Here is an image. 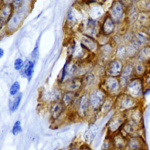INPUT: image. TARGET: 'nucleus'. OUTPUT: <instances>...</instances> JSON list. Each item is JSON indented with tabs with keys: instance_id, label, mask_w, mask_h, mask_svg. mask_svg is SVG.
I'll list each match as a JSON object with an SVG mask.
<instances>
[{
	"instance_id": "nucleus-1",
	"label": "nucleus",
	"mask_w": 150,
	"mask_h": 150,
	"mask_svg": "<svg viewBox=\"0 0 150 150\" xmlns=\"http://www.w3.org/2000/svg\"><path fill=\"white\" fill-rule=\"evenodd\" d=\"M67 47L68 58L77 62L90 61L91 56H94L86 49L75 36L69 39Z\"/></svg>"
},
{
	"instance_id": "nucleus-2",
	"label": "nucleus",
	"mask_w": 150,
	"mask_h": 150,
	"mask_svg": "<svg viewBox=\"0 0 150 150\" xmlns=\"http://www.w3.org/2000/svg\"><path fill=\"white\" fill-rule=\"evenodd\" d=\"M74 119L80 121H89L94 120L97 117V115L94 113L90 108L88 92L83 91L79 96L78 102L73 114Z\"/></svg>"
},
{
	"instance_id": "nucleus-3",
	"label": "nucleus",
	"mask_w": 150,
	"mask_h": 150,
	"mask_svg": "<svg viewBox=\"0 0 150 150\" xmlns=\"http://www.w3.org/2000/svg\"><path fill=\"white\" fill-rule=\"evenodd\" d=\"M107 14L117 25H122L128 21V8L118 1L114 0Z\"/></svg>"
},
{
	"instance_id": "nucleus-4",
	"label": "nucleus",
	"mask_w": 150,
	"mask_h": 150,
	"mask_svg": "<svg viewBox=\"0 0 150 150\" xmlns=\"http://www.w3.org/2000/svg\"><path fill=\"white\" fill-rule=\"evenodd\" d=\"M100 86L105 91L108 96L116 98L124 91L118 77L104 76L101 79Z\"/></svg>"
},
{
	"instance_id": "nucleus-5",
	"label": "nucleus",
	"mask_w": 150,
	"mask_h": 150,
	"mask_svg": "<svg viewBox=\"0 0 150 150\" xmlns=\"http://www.w3.org/2000/svg\"><path fill=\"white\" fill-rule=\"evenodd\" d=\"M88 96L91 110L97 115L98 111L108 95L99 86L90 90L88 92Z\"/></svg>"
},
{
	"instance_id": "nucleus-6",
	"label": "nucleus",
	"mask_w": 150,
	"mask_h": 150,
	"mask_svg": "<svg viewBox=\"0 0 150 150\" xmlns=\"http://www.w3.org/2000/svg\"><path fill=\"white\" fill-rule=\"evenodd\" d=\"M77 32L97 39L101 33V21L88 17L81 22Z\"/></svg>"
},
{
	"instance_id": "nucleus-7",
	"label": "nucleus",
	"mask_w": 150,
	"mask_h": 150,
	"mask_svg": "<svg viewBox=\"0 0 150 150\" xmlns=\"http://www.w3.org/2000/svg\"><path fill=\"white\" fill-rule=\"evenodd\" d=\"M145 86L142 77H134L125 86L124 92L140 101L144 97Z\"/></svg>"
},
{
	"instance_id": "nucleus-8",
	"label": "nucleus",
	"mask_w": 150,
	"mask_h": 150,
	"mask_svg": "<svg viewBox=\"0 0 150 150\" xmlns=\"http://www.w3.org/2000/svg\"><path fill=\"white\" fill-rule=\"evenodd\" d=\"M140 101L134 98L125 92H122L115 100V110L124 112L139 105Z\"/></svg>"
},
{
	"instance_id": "nucleus-9",
	"label": "nucleus",
	"mask_w": 150,
	"mask_h": 150,
	"mask_svg": "<svg viewBox=\"0 0 150 150\" xmlns=\"http://www.w3.org/2000/svg\"><path fill=\"white\" fill-rule=\"evenodd\" d=\"M126 121L124 112L114 111L105 125L107 135L111 136L119 132Z\"/></svg>"
},
{
	"instance_id": "nucleus-10",
	"label": "nucleus",
	"mask_w": 150,
	"mask_h": 150,
	"mask_svg": "<svg viewBox=\"0 0 150 150\" xmlns=\"http://www.w3.org/2000/svg\"><path fill=\"white\" fill-rule=\"evenodd\" d=\"M84 19H83V15L80 7L77 5L71 6L68 11L66 15L64 23L66 29L72 31L76 28L78 30L80 24Z\"/></svg>"
},
{
	"instance_id": "nucleus-11",
	"label": "nucleus",
	"mask_w": 150,
	"mask_h": 150,
	"mask_svg": "<svg viewBox=\"0 0 150 150\" xmlns=\"http://www.w3.org/2000/svg\"><path fill=\"white\" fill-rule=\"evenodd\" d=\"M63 91L59 85L50 90L42 91L39 96L40 102L46 106H49L54 102L61 100Z\"/></svg>"
},
{
	"instance_id": "nucleus-12",
	"label": "nucleus",
	"mask_w": 150,
	"mask_h": 150,
	"mask_svg": "<svg viewBox=\"0 0 150 150\" xmlns=\"http://www.w3.org/2000/svg\"><path fill=\"white\" fill-rule=\"evenodd\" d=\"M24 19L25 14L23 11H15L5 26V33L11 35L17 31L22 26Z\"/></svg>"
},
{
	"instance_id": "nucleus-13",
	"label": "nucleus",
	"mask_w": 150,
	"mask_h": 150,
	"mask_svg": "<svg viewBox=\"0 0 150 150\" xmlns=\"http://www.w3.org/2000/svg\"><path fill=\"white\" fill-rule=\"evenodd\" d=\"M74 36L79 39L83 45L90 53L96 57L100 47V45L97 39L79 32H75Z\"/></svg>"
},
{
	"instance_id": "nucleus-14",
	"label": "nucleus",
	"mask_w": 150,
	"mask_h": 150,
	"mask_svg": "<svg viewBox=\"0 0 150 150\" xmlns=\"http://www.w3.org/2000/svg\"><path fill=\"white\" fill-rule=\"evenodd\" d=\"M115 49V47L111 42L101 45L96 56L98 63L105 65L111 60L114 59Z\"/></svg>"
},
{
	"instance_id": "nucleus-15",
	"label": "nucleus",
	"mask_w": 150,
	"mask_h": 150,
	"mask_svg": "<svg viewBox=\"0 0 150 150\" xmlns=\"http://www.w3.org/2000/svg\"><path fill=\"white\" fill-rule=\"evenodd\" d=\"M102 78L94 69L85 74L82 77L83 91L88 92L91 89L99 86Z\"/></svg>"
},
{
	"instance_id": "nucleus-16",
	"label": "nucleus",
	"mask_w": 150,
	"mask_h": 150,
	"mask_svg": "<svg viewBox=\"0 0 150 150\" xmlns=\"http://www.w3.org/2000/svg\"><path fill=\"white\" fill-rule=\"evenodd\" d=\"M63 91L81 93L83 91V83L82 77H74L69 79L62 83L57 84Z\"/></svg>"
},
{
	"instance_id": "nucleus-17",
	"label": "nucleus",
	"mask_w": 150,
	"mask_h": 150,
	"mask_svg": "<svg viewBox=\"0 0 150 150\" xmlns=\"http://www.w3.org/2000/svg\"><path fill=\"white\" fill-rule=\"evenodd\" d=\"M125 62L114 58L108 62L105 66V75L119 77L123 69Z\"/></svg>"
},
{
	"instance_id": "nucleus-18",
	"label": "nucleus",
	"mask_w": 150,
	"mask_h": 150,
	"mask_svg": "<svg viewBox=\"0 0 150 150\" xmlns=\"http://www.w3.org/2000/svg\"><path fill=\"white\" fill-rule=\"evenodd\" d=\"M135 76L134 62L132 60H128L125 62L123 69L118 79L122 88L124 89L128 82Z\"/></svg>"
},
{
	"instance_id": "nucleus-19",
	"label": "nucleus",
	"mask_w": 150,
	"mask_h": 150,
	"mask_svg": "<svg viewBox=\"0 0 150 150\" xmlns=\"http://www.w3.org/2000/svg\"><path fill=\"white\" fill-rule=\"evenodd\" d=\"M141 129V123L132 121L126 120L122 125L120 132L126 138L138 135V132Z\"/></svg>"
},
{
	"instance_id": "nucleus-20",
	"label": "nucleus",
	"mask_w": 150,
	"mask_h": 150,
	"mask_svg": "<svg viewBox=\"0 0 150 150\" xmlns=\"http://www.w3.org/2000/svg\"><path fill=\"white\" fill-rule=\"evenodd\" d=\"M86 11L88 17L100 21L107 15L105 14L103 5L99 4H92L86 6Z\"/></svg>"
},
{
	"instance_id": "nucleus-21",
	"label": "nucleus",
	"mask_w": 150,
	"mask_h": 150,
	"mask_svg": "<svg viewBox=\"0 0 150 150\" xmlns=\"http://www.w3.org/2000/svg\"><path fill=\"white\" fill-rule=\"evenodd\" d=\"M47 107L49 119L51 122L57 120L67 110L61 100L54 102Z\"/></svg>"
},
{
	"instance_id": "nucleus-22",
	"label": "nucleus",
	"mask_w": 150,
	"mask_h": 150,
	"mask_svg": "<svg viewBox=\"0 0 150 150\" xmlns=\"http://www.w3.org/2000/svg\"><path fill=\"white\" fill-rule=\"evenodd\" d=\"M117 26L114 21L107 14L101 21V33L111 36L115 33Z\"/></svg>"
},
{
	"instance_id": "nucleus-23",
	"label": "nucleus",
	"mask_w": 150,
	"mask_h": 150,
	"mask_svg": "<svg viewBox=\"0 0 150 150\" xmlns=\"http://www.w3.org/2000/svg\"><path fill=\"white\" fill-rule=\"evenodd\" d=\"M145 148V142L141 135H134L127 138L125 150H138Z\"/></svg>"
},
{
	"instance_id": "nucleus-24",
	"label": "nucleus",
	"mask_w": 150,
	"mask_h": 150,
	"mask_svg": "<svg viewBox=\"0 0 150 150\" xmlns=\"http://www.w3.org/2000/svg\"><path fill=\"white\" fill-rule=\"evenodd\" d=\"M14 12L15 11L12 5L1 4L0 9V23L1 29H2V27L5 28L7 22L12 16Z\"/></svg>"
},
{
	"instance_id": "nucleus-25",
	"label": "nucleus",
	"mask_w": 150,
	"mask_h": 150,
	"mask_svg": "<svg viewBox=\"0 0 150 150\" xmlns=\"http://www.w3.org/2000/svg\"><path fill=\"white\" fill-rule=\"evenodd\" d=\"M132 41L141 48L142 46L150 45V36L144 30H135L134 31Z\"/></svg>"
},
{
	"instance_id": "nucleus-26",
	"label": "nucleus",
	"mask_w": 150,
	"mask_h": 150,
	"mask_svg": "<svg viewBox=\"0 0 150 150\" xmlns=\"http://www.w3.org/2000/svg\"><path fill=\"white\" fill-rule=\"evenodd\" d=\"M115 98L107 96L98 112V117H101L108 115L110 112L115 110Z\"/></svg>"
},
{
	"instance_id": "nucleus-27",
	"label": "nucleus",
	"mask_w": 150,
	"mask_h": 150,
	"mask_svg": "<svg viewBox=\"0 0 150 150\" xmlns=\"http://www.w3.org/2000/svg\"><path fill=\"white\" fill-rule=\"evenodd\" d=\"M134 60L149 64L150 63V45L141 47L138 50Z\"/></svg>"
},
{
	"instance_id": "nucleus-28",
	"label": "nucleus",
	"mask_w": 150,
	"mask_h": 150,
	"mask_svg": "<svg viewBox=\"0 0 150 150\" xmlns=\"http://www.w3.org/2000/svg\"><path fill=\"white\" fill-rule=\"evenodd\" d=\"M111 137L115 150H125L127 138L124 137L120 132Z\"/></svg>"
},
{
	"instance_id": "nucleus-29",
	"label": "nucleus",
	"mask_w": 150,
	"mask_h": 150,
	"mask_svg": "<svg viewBox=\"0 0 150 150\" xmlns=\"http://www.w3.org/2000/svg\"><path fill=\"white\" fill-rule=\"evenodd\" d=\"M126 120H132L141 123L142 112L139 105L124 112Z\"/></svg>"
},
{
	"instance_id": "nucleus-30",
	"label": "nucleus",
	"mask_w": 150,
	"mask_h": 150,
	"mask_svg": "<svg viewBox=\"0 0 150 150\" xmlns=\"http://www.w3.org/2000/svg\"><path fill=\"white\" fill-rule=\"evenodd\" d=\"M35 65V63L32 60H25L23 68L19 71L21 76L30 80L34 73Z\"/></svg>"
},
{
	"instance_id": "nucleus-31",
	"label": "nucleus",
	"mask_w": 150,
	"mask_h": 150,
	"mask_svg": "<svg viewBox=\"0 0 150 150\" xmlns=\"http://www.w3.org/2000/svg\"><path fill=\"white\" fill-rule=\"evenodd\" d=\"M132 61L134 62L135 76L138 77H143L149 70L148 64L139 62L134 60Z\"/></svg>"
},
{
	"instance_id": "nucleus-32",
	"label": "nucleus",
	"mask_w": 150,
	"mask_h": 150,
	"mask_svg": "<svg viewBox=\"0 0 150 150\" xmlns=\"http://www.w3.org/2000/svg\"><path fill=\"white\" fill-rule=\"evenodd\" d=\"M79 93L70 91H63L61 98V101L68 109L71 105L72 103L77 97V96L79 94Z\"/></svg>"
},
{
	"instance_id": "nucleus-33",
	"label": "nucleus",
	"mask_w": 150,
	"mask_h": 150,
	"mask_svg": "<svg viewBox=\"0 0 150 150\" xmlns=\"http://www.w3.org/2000/svg\"><path fill=\"white\" fill-rule=\"evenodd\" d=\"M125 45L128 60H134L140 47L132 40Z\"/></svg>"
},
{
	"instance_id": "nucleus-34",
	"label": "nucleus",
	"mask_w": 150,
	"mask_h": 150,
	"mask_svg": "<svg viewBox=\"0 0 150 150\" xmlns=\"http://www.w3.org/2000/svg\"><path fill=\"white\" fill-rule=\"evenodd\" d=\"M114 58L123 61L124 62L128 60L127 53L126 45L125 44H121L115 47Z\"/></svg>"
},
{
	"instance_id": "nucleus-35",
	"label": "nucleus",
	"mask_w": 150,
	"mask_h": 150,
	"mask_svg": "<svg viewBox=\"0 0 150 150\" xmlns=\"http://www.w3.org/2000/svg\"><path fill=\"white\" fill-rule=\"evenodd\" d=\"M12 97L13 98L11 100L9 104V108L11 112H14L18 110L20 106L23 97V94L20 92L17 95Z\"/></svg>"
},
{
	"instance_id": "nucleus-36",
	"label": "nucleus",
	"mask_w": 150,
	"mask_h": 150,
	"mask_svg": "<svg viewBox=\"0 0 150 150\" xmlns=\"http://www.w3.org/2000/svg\"><path fill=\"white\" fill-rule=\"evenodd\" d=\"M96 127V126L94 124H93L90 127H88V129L86 131V135H85V139H86L85 143L90 145V143L93 141L97 132Z\"/></svg>"
},
{
	"instance_id": "nucleus-37",
	"label": "nucleus",
	"mask_w": 150,
	"mask_h": 150,
	"mask_svg": "<svg viewBox=\"0 0 150 150\" xmlns=\"http://www.w3.org/2000/svg\"><path fill=\"white\" fill-rule=\"evenodd\" d=\"M21 83L18 81H13L10 86L9 89V94L10 96L14 97L19 93L21 91Z\"/></svg>"
},
{
	"instance_id": "nucleus-38",
	"label": "nucleus",
	"mask_w": 150,
	"mask_h": 150,
	"mask_svg": "<svg viewBox=\"0 0 150 150\" xmlns=\"http://www.w3.org/2000/svg\"><path fill=\"white\" fill-rule=\"evenodd\" d=\"M102 150H115L113 143L112 141L111 137L110 135H106L102 144Z\"/></svg>"
},
{
	"instance_id": "nucleus-39",
	"label": "nucleus",
	"mask_w": 150,
	"mask_h": 150,
	"mask_svg": "<svg viewBox=\"0 0 150 150\" xmlns=\"http://www.w3.org/2000/svg\"><path fill=\"white\" fill-rule=\"evenodd\" d=\"M22 126L20 120H17L13 123L12 128H11V133L13 136H17L20 134L22 132Z\"/></svg>"
},
{
	"instance_id": "nucleus-40",
	"label": "nucleus",
	"mask_w": 150,
	"mask_h": 150,
	"mask_svg": "<svg viewBox=\"0 0 150 150\" xmlns=\"http://www.w3.org/2000/svg\"><path fill=\"white\" fill-rule=\"evenodd\" d=\"M25 64V61L21 57H18L15 59L13 62V69L17 71H20L23 68Z\"/></svg>"
},
{
	"instance_id": "nucleus-41",
	"label": "nucleus",
	"mask_w": 150,
	"mask_h": 150,
	"mask_svg": "<svg viewBox=\"0 0 150 150\" xmlns=\"http://www.w3.org/2000/svg\"><path fill=\"white\" fill-rule=\"evenodd\" d=\"M24 0H15L13 2L12 6L15 11H19L21 10V8L23 6Z\"/></svg>"
},
{
	"instance_id": "nucleus-42",
	"label": "nucleus",
	"mask_w": 150,
	"mask_h": 150,
	"mask_svg": "<svg viewBox=\"0 0 150 150\" xmlns=\"http://www.w3.org/2000/svg\"><path fill=\"white\" fill-rule=\"evenodd\" d=\"M144 80V83L146 87H150V69L149 68L148 71L146 74L142 77Z\"/></svg>"
},
{
	"instance_id": "nucleus-43",
	"label": "nucleus",
	"mask_w": 150,
	"mask_h": 150,
	"mask_svg": "<svg viewBox=\"0 0 150 150\" xmlns=\"http://www.w3.org/2000/svg\"><path fill=\"white\" fill-rule=\"evenodd\" d=\"M122 4H124L126 7H127L128 9L131 8L132 5L133 0H117Z\"/></svg>"
},
{
	"instance_id": "nucleus-44",
	"label": "nucleus",
	"mask_w": 150,
	"mask_h": 150,
	"mask_svg": "<svg viewBox=\"0 0 150 150\" xmlns=\"http://www.w3.org/2000/svg\"><path fill=\"white\" fill-rule=\"evenodd\" d=\"M67 150H81L80 148V144L78 145L77 144H72L69 146Z\"/></svg>"
},
{
	"instance_id": "nucleus-45",
	"label": "nucleus",
	"mask_w": 150,
	"mask_h": 150,
	"mask_svg": "<svg viewBox=\"0 0 150 150\" xmlns=\"http://www.w3.org/2000/svg\"><path fill=\"white\" fill-rule=\"evenodd\" d=\"M80 148L81 150H93L90 145L86 143H83L80 144Z\"/></svg>"
},
{
	"instance_id": "nucleus-46",
	"label": "nucleus",
	"mask_w": 150,
	"mask_h": 150,
	"mask_svg": "<svg viewBox=\"0 0 150 150\" xmlns=\"http://www.w3.org/2000/svg\"><path fill=\"white\" fill-rule=\"evenodd\" d=\"M15 0H1V4L12 5Z\"/></svg>"
},
{
	"instance_id": "nucleus-47",
	"label": "nucleus",
	"mask_w": 150,
	"mask_h": 150,
	"mask_svg": "<svg viewBox=\"0 0 150 150\" xmlns=\"http://www.w3.org/2000/svg\"><path fill=\"white\" fill-rule=\"evenodd\" d=\"M145 31L146 33L150 36V23L149 24V25L148 26V27L146 28V29L145 30Z\"/></svg>"
},
{
	"instance_id": "nucleus-48",
	"label": "nucleus",
	"mask_w": 150,
	"mask_h": 150,
	"mask_svg": "<svg viewBox=\"0 0 150 150\" xmlns=\"http://www.w3.org/2000/svg\"><path fill=\"white\" fill-rule=\"evenodd\" d=\"M5 52L2 48H0V58H2L4 55Z\"/></svg>"
},
{
	"instance_id": "nucleus-49",
	"label": "nucleus",
	"mask_w": 150,
	"mask_h": 150,
	"mask_svg": "<svg viewBox=\"0 0 150 150\" xmlns=\"http://www.w3.org/2000/svg\"><path fill=\"white\" fill-rule=\"evenodd\" d=\"M138 150H146V149H145V148H143V149H138Z\"/></svg>"
}]
</instances>
